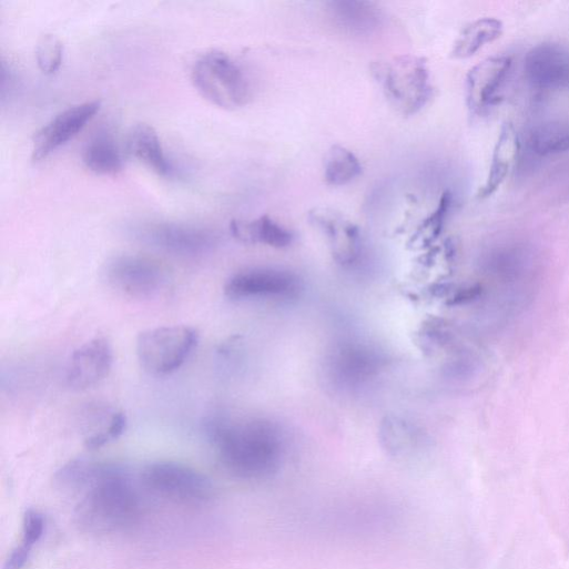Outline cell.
<instances>
[{"instance_id": "obj_5", "label": "cell", "mask_w": 569, "mask_h": 569, "mask_svg": "<svg viewBox=\"0 0 569 569\" xmlns=\"http://www.w3.org/2000/svg\"><path fill=\"white\" fill-rule=\"evenodd\" d=\"M199 342V332L190 326L175 325L148 329L138 338L139 362L152 375H170L186 363Z\"/></svg>"}, {"instance_id": "obj_3", "label": "cell", "mask_w": 569, "mask_h": 569, "mask_svg": "<svg viewBox=\"0 0 569 569\" xmlns=\"http://www.w3.org/2000/svg\"><path fill=\"white\" fill-rule=\"evenodd\" d=\"M389 103L404 116L420 112L433 95L430 74L423 58L403 55L374 71Z\"/></svg>"}, {"instance_id": "obj_15", "label": "cell", "mask_w": 569, "mask_h": 569, "mask_svg": "<svg viewBox=\"0 0 569 569\" xmlns=\"http://www.w3.org/2000/svg\"><path fill=\"white\" fill-rule=\"evenodd\" d=\"M308 219L329 238L335 255L342 261L353 260L359 248L358 228L344 215L327 207L313 209Z\"/></svg>"}, {"instance_id": "obj_11", "label": "cell", "mask_w": 569, "mask_h": 569, "mask_svg": "<svg viewBox=\"0 0 569 569\" xmlns=\"http://www.w3.org/2000/svg\"><path fill=\"white\" fill-rule=\"evenodd\" d=\"M101 109L100 101L72 106L47 124L34 138L33 160L41 162L73 140Z\"/></svg>"}, {"instance_id": "obj_18", "label": "cell", "mask_w": 569, "mask_h": 569, "mask_svg": "<svg viewBox=\"0 0 569 569\" xmlns=\"http://www.w3.org/2000/svg\"><path fill=\"white\" fill-rule=\"evenodd\" d=\"M231 231L237 240L247 244L284 248L293 242V234L267 215L254 221H234Z\"/></svg>"}, {"instance_id": "obj_9", "label": "cell", "mask_w": 569, "mask_h": 569, "mask_svg": "<svg viewBox=\"0 0 569 569\" xmlns=\"http://www.w3.org/2000/svg\"><path fill=\"white\" fill-rule=\"evenodd\" d=\"M524 73L537 95L558 92L569 85V53L555 44L537 45L526 54Z\"/></svg>"}, {"instance_id": "obj_25", "label": "cell", "mask_w": 569, "mask_h": 569, "mask_svg": "<svg viewBox=\"0 0 569 569\" xmlns=\"http://www.w3.org/2000/svg\"><path fill=\"white\" fill-rule=\"evenodd\" d=\"M451 206L453 195L450 192H445L435 211L420 225L417 231V236L425 241L437 237L451 210Z\"/></svg>"}, {"instance_id": "obj_24", "label": "cell", "mask_w": 569, "mask_h": 569, "mask_svg": "<svg viewBox=\"0 0 569 569\" xmlns=\"http://www.w3.org/2000/svg\"><path fill=\"white\" fill-rule=\"evenodd\" d=\"M64 48L53 35L43 37L37 49V60L41 71L47 75L55 74L63 62Z\"/></svg>"}, {"instance_id": "obj_21", "label": "cell", "mask_w": 569, "mask_h": 569, "mask_svg": "<svg viewBox=\"0 0 569 569\" xmlns=\"http://www.w3.org/2000/svg\"><path fill=\"white\" fill-rule=\"evenodd\" d=\"M529 145L532 152L539 156L568 152L569 116L534 125L529 134Z\"/></svg>"}, {"instance_id": "obj_20", "label": "cell", "mask_w": 569, "mask_h": 569, "mask_svg": "<svg viewBox=\"0 0 569 569\" xmlns=\"http://www.w3.org/2000/svg\"><path fill=\"white\" fill-rule=\"evenodd\" d=\"M85 166L98 175H115L123 169L122 153L112 134H98L83 154Z\"/></svg>"}, {"instance_id": "obj_10", "label": "cell", "mask_w": 569, "mask_h": 569, "mask_svg": "<svg viewBox=\"0 0 569 569\" xmlns=\"http://www.w3.org/2000/svg\"><path fill=\"white\" fill-rule=\"evenodd\" d=\"M512 67L509 57L484 60L466 77V102L475 115H484L500 101V92Z\"/></svg>"}, {"instance_id": "obj_27", "label": "cell", "mask_w": 569, "mask_h": 569, "mask_svg": "<svg viewBox=\"0 0 569 569\" xmlns=\"http://www.w3.org/2000/svg\"><path fill=\"white\" fill-rule=\"evenodd\" d=\"M32 550L24 543L16 547L7 559L4 569H23L31 558Z\"/></svg>"}, {"instance_id": "obj_22", "label": "cell", "mask_w": 569, "mask_h": 569, "mask_svg": "<svg viewBox=\"0 0 569 569\" xmlns=\"http://www.w3.org/2000/svg\"><path fill=\"white\" fill-rule=\"evenodd\" d=\"M363 172L359 160L353 152L335 145L329 149L324 160V179L331 186H344L355 181Z\"/></svg>"}, {"instance_id": "obj_1", "label": "cell", "mask_w": 569, "mask_h": 569, "mask_svg": "<svg viewBox=\"0 0 569 569\" xmlns=\"http://www.w3.org/2000/svg\"><path fill=\"white\" fill-rule=\"evenodd\" d=\"M73 489H84L75 511L81 529L113 534L135 525L141 499L129 471L115 464L79 459L73 469Z\"/></svg>"}, {"instance_id": "obj_8", "label": "cell", "mask_w": 569, "mask_h": 569, "mask_svg": "<svg viewBox=\"0 0 569 569\" xmlns=\"http://www.w3.org/2000/svg\"><path fill=\"white\" fill-rule=\"evenodd\" d=\"M140 237L167 254L196 258L214 251L217 236L210 230L181 223H155L143 227Z\"/></svg>"}, {"instance_id": "obj_19", "label": "cell", "mask_w": 569, "mask_h": 569, "mask_svg": "<svg viewBox=\"0 0 569 569\" xmlns=\"http://www.w3.org/2000/svg\"><path fill=\"white\" fill-rule=\"evenodd\" d=\"M504 26L496 19H479L467 26L456 40L451 57L466 60L502 35Z\"/></svg>"}, {"instance_id": "obj_16", "label": "cell", "mask_w": 569, "mask_h": 569, "mask_svg": "<svg viewBox=\"0 0 569 569\" xmlns=\"http://www.w3.org/2000/svg\"><path fill=\"white\" fill-rule=\"evenodd\" d=\"M520 151L518 134L510 123H505L494 148L489 173L479 190L478 200L491 197L508 179Z\"/></svg>"}, {"instance_id": "obj_2", "label": "cell", "mask_w": 569, "mask_h": 569, "mask_svg": "<svg viewBox=\"0 0 569 569\" xmlns=\"http://www.w3.org/2000/svg\"><path fill=\"white\" fill-rule=\"evenodd\" d=\"M207 433L224 467L240 478L264 479L281 466L283 438L268 421L217 417L209 421Z\"/></svg>"}, {"instance_id": "obj_6", "label": "cell", "mask_w": 569, "mask_h": 569, "mask_svg": "<svg viewBox=\"0 0 569 569\" xmlns=\"http://www.w3.org/2000/svg\"><path fill=\"white\" fill-rule=\"evenodd\" d=\"M141 479L154 494L185 505H205L215 496L214 484L206 475L180 463H152L143 469Z\"/></svg>"}, {"instance_id": "obj_14", "label": "cell", "mask_w": 569, "mask_h": 569, "mask_svg": "<svg viewBox=\"0 0 569 569\" xmlns=\"http://www.w3.org/2000/svg\"><path fill=\"white\" fill-rule=\"evenodd\" d=\"M326 9L334 26L349 35H373L384 23L383 11L372 2L339 0V2L327 3Z\"/></svg>"}, {"instance_id": "obj_12", "label": "cell", "mask_w": 569, "mask_h": 569, "mask_svg": "<svg viewBox=\"0 0 569 569\" xmlns=\"http://www.w3.org/2000/svg\"><path fill=\"white\" fill-rule=\"evenodd\" d=\"M114 352L106 338L98 337L80 346L67 367L68 385L84 390L104 380L112 370Z\"/></svg>"}, {"instance_id": "obj_4", "label": "cell", "mask_w": 569, "mask_h": 569, "mask_svg": "<svg viewBox=\"0 0 569 569\" xmlns=\"http://www.w3.org/2000/svg\"><path fill=\"white\" fill-rule=\"evenodd\" d=\"M192 80L204 99L223 110H238L247 104L251 96L245 73L221 51L201 57L193 68Z\"/></svg>"}, {"instance_id": "obj_23", "label": "cell", "mask_w": 569, "mask_h": 569, "mask_svg": "<svg viewBox=\"0 0 569 569\" xmlns=\"http://www.w3.org/2000/svg\"><path fill=\"white\" fill-rule=\"evenodd\" d=\"M128 426V417L123 411H108L95 421L94 430L85 438V446L91 449H100L119 439Z\"/></svg>"}, {"instance_id": "obj_26", "label": "cell", "mask_w": 569, "mask_h": 569, "mask_svg": "<svg viewBox=\"0 0 569 569\" xmlns=\"http://www.w3.org/2000/svg\"><path fill=\"white\" fill-rule=\"evenodd\" d=\"M47 528L44 515L37 509H28L23 518L22 543L32 548L43 538Z\"/></svg>"}, {"instance_id": "obj_7", "label": "cell", "mask_w": 569, "mask_h": 569, "mask_svg": "<svg viewBox=\"0 0 569 569\" xmlns=\"http://www.w3.org/2000/svg\"><path fill=\"white\" fill-rule=\"evenodd\" d=\"M110 285L135 299H152L166 287L167 274L156 261L140 255L113 258L106 268Z\"/></svg>"}, {"instance_id": "obj_13", "label": "cell", "mask_w": 569, "mask_h": 569, "mask_svg": "<svg viewBox=\"0 0 569 569\" xmlns=\"http://www.w3.org/2000/svg\"><path fill=\"white\" fill-rule=\"evenodd\" d=\"M298 287L297 278L289 273L255 268L235 274L225 293L233 299L280 298L296 294Z\"/></svg>"}, {"instance_id": "obj_17", "label": "cell", "mask_w": 569, "mask_h": 569, "mask_svg": "<svg viewBox=\"0 0 569 569\" xmlns=\"http://www.w3.org/2000/svg\"><path fill=\"white\" fill-rule=\"evenodd\" d=\"M128 154L160 176L172 174V166L165 155L158 132L149 124H138L126 140Z\"/></svg>"}]
</instances>
